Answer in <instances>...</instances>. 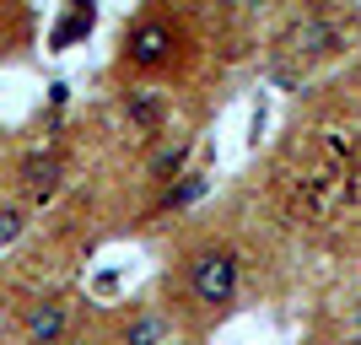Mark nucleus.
<instances>
[{
    "label": "nucleus",
    "mask_w": 361,
    "mask_h": 345,
    "mask_svg": "<svg viewBox=\"0 0 361 345\" xmlns=\"http://www.w3.org/2000/svg\"><path fill=\"white\" fill-rule=\"evenodd\" d=\"M297 54H334V49L345 44V28L340 22H324V16H313V22H302L297 28Z\"/></svg>",
    "instance_id": "nucleus-5"
},
{
    "label": "nucleus",
    "mask_w": 361,
    "mask_h": 345,
    "mask_svg": "<svg viewBox=\"0 0 361 345\" xmlns=\"http://www.w3.org/2000/svg\"><path fill=\"white\" fill-rule=\"evenodd\" d=\"M22 226H27V216H22V210H16V205H0V248L22 238Z\"/></svg>",
    "instance_id": "nucleus-10"
},
{
    "label": "nucleus",
    "mask_w": 361,
    "mask_h": 345,
    "mask_svg": "<svg viewBox=\"0 0 361 345\" xmlns=\"http://www.w3.org/2000/svg\"><path fill=\"white\" fill-rule=\"evenodd\" d=\"M238 286H243V265H238V254H232V248L205 243V248H195V254H189V291H195L205 308H232Z\"/></svg>",
    "instance_id": "nucleus-1"
},
{
    "label": "nucleus",
    "mask_w": 361,
    "mask_h": 345,
    "mask_svg": "<svg viewBox=\"0 0 361 345\" xmlns=\"http://www.w3.org/2000/svg\"><path fill=\"white\" fill-rule=\"evenodd\" d=\"M200 195H205V178H200V173H183V178L167 189L162 210H178V205H189V200H200Z\"/></svg>",
    "instance_id": "nucleus-9"
},
{
    "label": "nucleus",
    "mask_w": 361,
    "mask_h": 345,
    "mask_svg": "<svg viewBox=\"0 0 361 345\" xmlns=\"http://www.w3.org/2000/svg\"><path fill=\"white\" fill-rule=\"evenodd\" d=\"M162 334H167V324L157 313H135L130 329H124V345H162Z\"/></svg>",
    "instance_id": "nucleus-8"
},
{
    "label": "nucleus",
    "mask_w": 361,
    "mask_h": 345,
    "mask_svg": "<svg viewBox=\"0 0 361 345\" xmlns=\"http://www.w3.org/2000/svg\"><path fill=\"white\" fill-rule=\"evenodd\" d=\"M65 329H71V308H65V302H32L27 318H22L27 345H60Z\"/></svg>",
    "instance_id": "nucleus-3"
},
{
    "label": "nucleus",
    "mask_w": 361,
    "mask_h": 345,
    "mask_svg": "<svg viewBox=\"0 0 361 345\" xmlns=\"http://www.w3.org/2000/svg\"><path fill=\"white\" fill-rule=\"evenodd\" d=\"M173 49H178V28L162 22V16H140L135 28L124 32V60L135 71H162L173 60Z\"/></svg>",
    "instance_id": "nucleus-2"
},
{
    "label": "nucleus",
    "mask_w": 361,
    "mask_h": 345,
    "mask_svg": "<svg viewBox=\"0 0 361 345\" xmlns=\"http://www.w3.org/2000/svg\"><path fill=\"white\" fill-rule=\"evenodd\" d=\"M189 151H195V140L183 135V140H167L157 157H151V178H183V162H189Z\"/></svg>",
    "instance_id": "nucleus-7"
},
{
    "label": "nucleus",
    "mask_w": 361,
    "mask_h": 345,
    "mask_svg": "<svg viewBox=\"0 0 361 345\" xmlns=\"http://www.w3.org/2000/svg\"><path fill=\"white\" fill-rule=\"evenodd\" d=\"M124 114H130V124L135 130H146V135H157L162 130V92H151V87H130L124 92Z\"/></svg>",
    "instance_id": "nucleus-6"
},
{
    "label": "nucleus",
    "mask_w": 361,
    "mask_h": 345,
    "mask_svg": "<svg viewBox=\"0 0 361 345\" xmlns=\"http://www.w3.org/2000/svg\"><path fill=\"white\" fill-rule=\"evenodd\" d=\"M60 178H65L60 151H32V157H22V183H27V195H32V200H54Z\"/></svg>",
    "instance_id": "nucleus-4"
}]
</instances>
